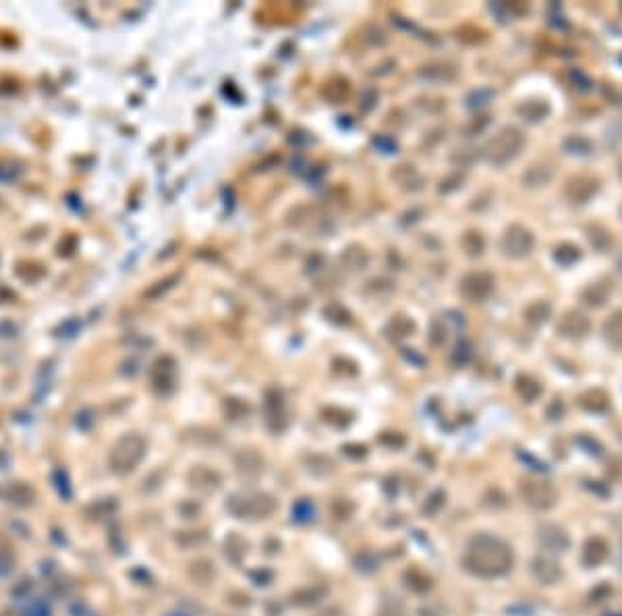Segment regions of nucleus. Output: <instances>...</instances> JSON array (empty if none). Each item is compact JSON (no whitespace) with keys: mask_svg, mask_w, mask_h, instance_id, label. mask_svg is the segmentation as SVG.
<instances>
[{"mask_svg":"<svg viewBox=\"0 0 622 616\" xmlns=\"http://www.w3.org/2000/svg\"><path fill=\"white\" fill-rule=\"evenodd\" d=\"M318 616H343V612L338 608H328V610H323L322 615Z\"/></svg>","mask_w":622,"mask_h":616,"instance_id":"nucleus-15","label":"nucleus"},{"mask_svg":"<svg viewBox=\"0 0 622 616\" xmlns=\"http://www.w3.org/2000/svg\"><path fill=\"white\" fill-rule=\"evenodd\" d=\"M535 245V237L529 228L512 225L507 228V232L502 235V251L510 255V257H525L533 251Z\"/></svg>","mask_w":622,"mask_h":616,"instance_id":"nucleus-3","label":"nucleus"},{"mask_svg":"<svg viewBox=\"0 0 622 616\" xmlns=\"http://www.w3.org/2000/svg\"><path fill=\"white\" fill-rule=\"evenodd\" d=\"M465 565L480 577H498L512 567V552L502 540L480 535L471 542Z\"/></svg>","mask_w":622,"mask_h":616,"instance_id":"nucleus-1","label":"nucleus"},{"mask_svg":"<svg viewBox=\"0 0 622 616\" xmlns=\"http://www.w3.org/2000/svg\"><path fill=\"white\" fill-rule=\"evenodd\" d=\"M579 247H575V245H560L558 250H556V260L560 262V264H564V266H571L573 262H576L579 260Z\"/></svg>","mask_w":622,"mask_h":616,"instance_id":"nucleus-11","label":"nucleus"},{"mask_svg":"<svg viewBox=\"0 0 622 616\" xmlns=\"http://www.w3.org/2000/svg\"><path fill=\"white\" fill-rule=\"evenodd\" d=\"M598 187V179L579 175V177H573L571 181L566 183V197L573 204H585V202H589L596 195Z\"/></svg>","mask_w":622,"mask_h":616,"instance_id":"nucleus-5","label":"nucleus"},{"mask_svg":"<svg viewBox=\"0 0 622 616\" xmlns=\"http://www.w3.org/2000/svg\"><path fill=\"white\" fill-rule=\"evenodd\" d=\"M519 113L523 114L525 118H529V120H539L544 114L548 113V106L541 104V102H527L525 106L519 108Z\"/></svg>","mask_w":622,"mask_h":616,"instance_id":"nucleus-10","label":"nucleus"},{"mask_svg":"<svg viewBox=\"0 0 622 616\" xmlns=\"http://www.w3.org/2000/svg\"><path fill=\"white\" fill-rule=\"evenodd\" d=\"M566 143H575V148H569L571 150V154H589V150H591V143L585 139V137H571V139H566Z\"/></svg>","mask_w":622,"mask_h":616,"instance_id":"nucleus-13","label":"nucleus"},{"mask_svg":"<svg viewBox=\"0 0 622 616\" xmlns=\"http://www.w3.org/2000/svg\"><path fill=\"white\" fill-rule=\"evenodd\" d=\"M378 616H405L403 604L396 602V597H394L392 602H386V604L382 606V610H380V615Z\"/></svg>","mask_w":622,"mask_h":616,"instance_id":"nucleus-14","label":"nucleus"},{"mask_svg":"<svg viewBox=\"0 0 622 616\" xmlns=\"http://www.w3.org/2000/svg\"><path fill=\"white\" fill-rule=\"evenodd\" d=\"M608 297H610V289H608L606 284H601V282H598V284H591V287H589V289L583 293L585 303H589V305H596V307L603 305Z\"/></svg>","mask_w":622,"mask_h":616,"instance_id":"nucleus-8","label":"nucleus"},{"mask_svg":"<svg viewBox=\"0 0 622 616\" xmlns=\"http://www.w3.org/2000/svg\"><path fill=\"white\" fill-rule=\"evenodd\" d=\"M603 334L614 346H622V309L614 312L603 324Z\"/></svg>","mask_w":622,"mask_h":616,"instance_id":"nucleus-7","label":"nucleus"},{"mask_svg":"<svg viewBox=\"0 0 622 616\" xmlns=\"http://www.w3.org/2000/svg\"><path fill=\"white\" fill-rule=\"evenodd\" d=\"M523 143H525L523 133L519 129H514V127H507V129H502L498 135H494L485 143V160L489 164L504 166L510 160H514L519 156Z\"/></svg>","mask_w":622,"mask_h":616,"instance_id":"nucleus-2","label":"nucleus"},{"mask_svg":"<svg viewBox=\"0 0 622 616\" xmlns=\"http://www.w3.org/2000/svg\"><path fill=\"white\" fill-rule=\"evenodd\" d=\"M473 357V346L469 341H461L455 349V364H467Z\"/></svg>","mask_w":622,"mask_h":616,"instance_id":"nucleus-12","label":"nucleus"},{"mask_svg":"<svg viewBox=\"0 0 622 616\" xmlns=\"http://www.w3.org/2000/svg\"><path fill=\"white\" fill-rule=\"evenodd\" d=\"M589 328H591L589 319L581 312L564 314V318L560 319V324H558V332L569 337V339H583L589 332Z\"/></svg>","mask_w":622,"mask_h":616,"instance_id":"nucleus-6","label":"nucleus"},{"mask_svg":"<svg viewBox=\"0 0 622 616\" xmlns=\"http://www.w3.org/2000/svg\"><path fill=\"white\" fill-rule=\"evenodd\" d=\"M494 291V278L485 272H471L462 278L461 282V293L465 299L477 303L484 301L489 297V293Z\"/></svg>","mask_w":622,"mask_h":616,"instance_id":"nucleus-4","label":"nucleus"},{"mask_svg":"<svg viewBox=\"0 0 622 616\" xmlns=\"http://www.w3.org/2000/svg\"><path fill=\"white\" fill-rule=\"evenodd\" d=\"M525 316H527V322H531V324H541L550 316V305L548 303H535L527 309Z\"/></svg>","mask_w":622,"mask_h":616,"instance_id":"nucleus-9","label":"nucleus"}]
</instances>
